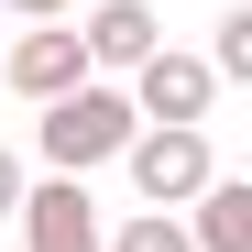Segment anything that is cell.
Segmentation results:
<instances>
[{
  "instance_id": "obj_1",
  "label": "cell",
  "mask_w": 252,
  "mask_h": 252,
  "mask_svg": "<svg viewBox=\"0 0 252 252\" xmlns=\"http://www.w3.org/2000/svg\"><path fill=\"white\" fill-rule=\"evenodd\" d=\"M143 121H132V99L110 88V77H77L66 99H44V121H33V143H44V164L55 176H88V164H121V143H132Z\"/></svg>"
},
{
  "instance_id": "obj_2",
  "label": "cell",
  "mask_w": 252,
  "mask_h": 252,
  "mask_svg": "<svg viewBox=\"0 0 252 252\" xmlns=\"http://www.w3.org/2000/svg\"><path fill=\"white\" fill-rule=\"evenodd\" d=\"M132 121H164V132H208V99H220V77H208V55H176V44H154L132 66Z\"/></svg>"
},
{
  "instance_id": "obj_3",
  "label": "cell",
  "mask_w": 252,
  "mask_h": 252,
  "mask_svg": "<svg viewBox=\"0 0 252 252\" xmlns=\"http://www.w3.org/2000/svg\"><path fill=\"white\" fill-rule=\"evenodd\" d=\"M121 164H132L143 208H187L208 176H220V154H208V132H164V121H143L132 143H121Z\"/></svg>"
},
{
  "instance_id": "obj_4",
  "label": "cell",
  "mask_w": 252,
  "mask_h": 252,
  "mask_svg": "<svg viewBox=\"0 0 252 252\" xmlns=\"http://www.w3.org/2000/svg\"><path fill=\"white\" fill-rule=\"evenodd\" d=\"M22 241L33 252H99V197H88V176H44V187H22Z\"/></svg>"
},
{
  "instance_id": "obj_5",
  "label": "cell",
  "mask_w": 252,
  "mask_h": 252,
  "mask_svg": "<svg viewBox=\"0 0 252 252\" xmlns=\"http://www.w3.org/2000/svg\"><path fill=\"white\" fill-rule=\"evenodd\" d=\"M0 77H11V99H33V110H44V99H66L77 77H88V44H77L66 22H44V33H22V44L0 55Z\"/></svg>"
},
{
  "instance_id": "obj_6",
  "label": "cell",
  "mask_w": 252,
  "mask_h": 252,
  "mask_svg": "<svg viewBox=\"0 0 252 252\" xmlns=\"http://www.w3.org/2000/svg\"><path fill=\"white\" fill-rule=\"evenodd\" d=\"M77 44H88V77L110 66V77H132L154 44H164V22H154V0H99L88 22H77Z\"/></svg>"
},
{
  "instance_id": "obj_7",
  "label": "cell",
  "mask_w": 252,
  "mask_h": 252,
  "mask_svg": "<svg viewBox=\"0 0 252 252\" xmlns=\"http://www.w3.org/2000/svg\"><path fill=\"white\" fill-rule=\"evenodd\" d=\"M187 208H197V220H187L197 252H252V176H208Z\"/></svg>"
},
{
  "instance_id": "obj_8",
  "label": "cell",
  "mask_w": 252,
  "mask_h": 252,
  "mask_svg": "<svg viewBox=\"0 0 252 252\" xmlns=\"http://www.w3.org/2000/svg\"><path fill=\"white\" fill-rule=\"evenodd\" d=\"M99 252H197V241H187V220H176V208H143V220H121Z\"/></svg>"
},
{
  "instance_id": "obj_9",
  "label": "cell",
  "mask_w": 252,
  "mask_h": 252,
  "mask_svg": "<svg viewBox=\"0 0 252 252\" xmlns=\"http://www.w3.org/2000/svg\"><path fill=\"white\" fill-rule=\"evenodd\" d=\"M208 77H252V11H220V44H208Z\"/></svg>"
},
{
  "instance_id": "obj_10",
  "label": "cell",
  "mask_w": 252,
  "mask_h": 252,
  "mask_svg": "<svg viewBox=\"0 0 252 252\" xmlns=\"http://www.w3.org/2000/svg\"><path fill=\"white\" fill-rule=\"evenodd\" d=\"M11 208H22V164L0 154V220H11Z\"/></svg>"
},
{
  "instance_id": "obj_11",
  "label": "cell",
  "mask_w": 252,
  "mask_h": 252,
  "mask_svg": "<svg viewBox=\"0 0 252 252\" xmlns=\"http://www.w3.org/2000/svg\"><path fill=\"white\" fill-rule=\"evenodd\" d=\"M11 11H22V22H55V11H66V0H11Z\"/></svg>"
}]
</instances>
